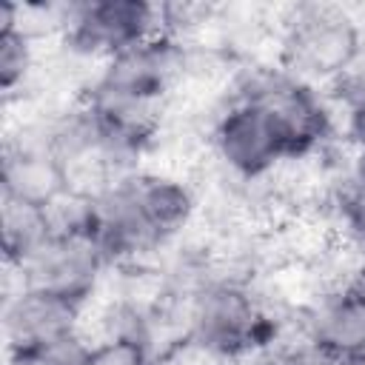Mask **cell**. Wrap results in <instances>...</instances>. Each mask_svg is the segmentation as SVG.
I'll return each instance as SVG.
<instances>
[{"mask_svg":"<svg viewBox=\"0 0 365 365\" xmlns=\"http://www.w3.org/2000/svg\"><path fill=\"white\" fill-rule=\"evenodd\" d=\"M365 51L356 17L342 6H294L282 23L279 66L305 83H334Z\"/></svg>","mask_w":365,"mask_h":365,"instance_id":"6da1fadb","label":"cell"},{"mask_svg":"<svg viewBox=\"0 0 365 365\" xmlns=\"http://www.w3.org/2000/svg\"><path fill=\"white\" fill-rule=\"evenodd\" d=\"M188 336L211 356H242L265 348L274 336V319L257 297L231 279L202 282L188 305Z\"/></svg>","mask_w":365,"mask_h":365,"instance_id":"7a4b0ae2","label":"cell"},{"mask_svg":"<svg viewBox=\"0 0 365 365\" xmlns=\"http://www.w3.org/2000/svg\"><path fill=\"white\" fill-rule=\"evenodd\" d=\"M234 97L268 108V114L277 120L288 143L291 160L308 157L334 134V114L328 94H319L314 83L294 77L282 66L251 68L240 80Z\"/></svg>","mask_w":365,"mask_h":365,"instance_id":"3957f363","label":"cell"},{"mask_svg":"<svg viewBox=\"0 0 365 365\" xmlns=\"http://www.w3.org/2000/svg\"><path fill=\"white\" fill-rule=\"evenodd\" d=\"M57 26L71 54L106 63L160 34V6L145 0H86L63 6Z\"/></svg>","mask_w":365,"mask_h":365,"instance_id":"277c9868","label":"cell"},{"mask_svg":"<svg viewBox=\"0 0 365 365\" xmlns=\"http://www.w3.org/2000/svg\"><path fill=\"white\" fill-rule=\"evenodd\" d=\"M217 160L240 180H259L282 160H291L288 143L277 120L259 103L234 97L211 128Z\"/></svg>","mask_w":365,"mask_h":365,"instance_id":"5b68a950","label":"cell"},{"mask_svg":"<svg viewBox=\"0 0 365 365\" xmlns=\"http://www.w3.org/2000/svg\"><path fill=\"white\" fill-rule=\"evenodd\" d=\"M182 71V46L180 37L154 34L140 46L120 51L117 57L106 60L88 86V91L140 103V106H160L177 74Z\"/></svg>","mask_w":365,"mask_h":365,"instance_id":"8992f818","label":"cell"},{"mask_svg":"<svg viewBox=\"0 0 365 365\" xmlns=\"http://www.w3.org/2000/svg\"><path fill=\"white\" fill-rule=\"evenodd\" d=\"M106 265L108 259L91 234L51 231L40 242V248H34L14 271L20 277V285L46 288L86 305Z\"/></svg>","mask_w":365,"mask_h":365,"instance_id":"52a82bcc","label":"cell"},{"mask_svg":"<svg viewBox=\"0 0 365 365\" xmlns=\"http://www.w3.org/2000/svg\"><path fill=\"white\" fill-rule=\"evenodd\" d=\"M83 302L63 294L20 285L3 308V336L6 354L37 351L51 342L80 334Z\"/></svg>","mask_w":365,"mask_h":365,"instance_id":"ba28073f","label":"cell"},{"mask_svg":"<svg viewBox=\"0 0 365 365\" xmlns=\"http://www.w3.org/2000/svg\"><path fill=\"white\" fill-rule=\"evenodd\" d=\"M3 194L51 208L60 197H66L74 182L63 160L51 151L46 131L37 128L31 134L11 137L3 148V171H0Z\"/></svg>","mask_w":365,"mask_h":365,"instance_id":"9c48e42d","label":"cell"},{"mask_svg":"<svg viewBox=\"0 0 365 365\" xmlns=\"http://www.w3.org/2000/svg\"><path fill=\"white\" fill-rule=\"evenodd\" d=\"M305 339L342 362L365 356V291L348 282L322 297L308 317Z\"/></svg>","mask_w":365,"mask_h":365,"instance_id":"30bf717a","label":"cell"},{"mask_svg":"<svg viewBox=\"0 0 365 365\" xmlns=\"http://www.w3.org/2000/svg\"><path fill=\"white\" fill-rule=\"evenodd\" d=\"M131 188L160 245L174 240L191 222L197 202H194L191 188L182 180L168 177V174L131 171Z\"/></svg>","mask_w":365,"mask_h":365,"instance_id":"8fae6325","label":"cell"},{"mask_svg":"<svg viewBox=\"0 0 365 365\" xmlns=\"http://www.w3.org/2000/svg\"><path fill=\"white\" fill-rule=\"evenodd\" d=\"M0 228H3V257L9 268H17L40 242L54 231L48 208L3 194L0 197Z\"/></svg>","mask_w":365,"mask_h":365,"instance_id":"7c38bea8","label":"cell"},{"mask_svg":"<svg viewBox=\"0 0 365 365\" xmlns=\"http://www.w3.org/2000/svg\"><path fill=\"white\" fill-rule=\"evenodd\" d=\"M23 9L14 3L0 6V86L3 94H14L34 68V37L20 26Z\"/></svg>","mask_w":365,"mask_h":365,"instance_id":"4fadbf2b","label":"cell"},{"mask_svg":"<svg viewBox=\"0 0 365 365\" xmlns=\"http://www.w3.org/2000/svg\"><path fill=\"white\" fill-rule=\"evenodd\" d=\"M6 365H91V342L74 334L37 351L6 354Z\"/></svg>","mask_w":365,"mask_h":365,"instance_id":"5bb4252c","label":"cell"},{"mask_svg":"<svg viewBox=\"0 0 365 365\" xmlns=\"http://www.w3.org/2000/svg\"><path fill=\"white\" fill-rule=\"evenodd\" d=\"M336 214L348 240L365 251V180L345 174L336 188Z\"/></svg>","mask_w":365,"mask_h":365,"instance_id":"9a60e30c","label":"cell"},{"mask_svg":"<svg viewBox=\"0 0 365 365\" xmlns=\"http://www.w3.org/2000/svg\"><path fill=\"white\" fill-rule=\"evenodd\" d=\"M91 365H154L151 342L137 336H100L91 342Z\"/></svg>","mask_w":365,"mask_h":365,"instance_id":"2e32d148","label":"cell"},{"mask_svg":"<svg viewBox=\"0 0 365 365\" xmlns=\"http://www.w3.org/2000/svg\"><path fill=\"white\" fill-rule=\"evenodd\" d=\"M328 100L342 106V111L365 106V51L348 71H342L334 83H328Z\"/></svg>","mask_w":365,"mask_h":365,"instance_id":"e0dca14e","label":"cell"},{"mask_svg":"<svg viewBox=\"0 0 365 365\" xmlns=\"http://www.w3.org/2000/svg\"><path fill=\"white\" fill-rule=\"evenodd\" d=\"M285 365H345L342 359H336L334 354L322 351L319 345H314L311 339H305L297 351H291L285 356Z\"/></svg>","mask_w":365,"mask_h":365,"instance_id":"ac0fdd59","label":"cell"},{"mask_svg":"<svg viewBox=\"0 0 365 365\" xmlns=\"http://www.w3.org/2000/svg\"><path fill=\"white\" fill-rule=\"evenodd\" d=\"M345 137L348 143L354 145V151H365V106H356V108H348L345 114Z\"/></svg>","mask_w":365,"mask_h":365,"instance_id":"d6986e66","label":"cell"},{"mask_svg":"<svg viewBox=\"0 0 365 365\" xmlns=\"http://www.w3.org/2000/svg\"><path fill=\"white\" fill-rule=\"evenodd\" d=\"M348 174H354V177L365 180V151H356V154H354V163H351Z\"/></svg>","mask_w":365,"mask_h":365,"instance_id":"ffe728a7","label":"cell"},{"mask_svg":"<svg viewBox=\"0 0 365 365\" xmlns=\"http://www.w3.org/2000/svg\"><path fill=\"white\" fill-rule=\"evenodd\" d=\"M351 285H356L359 291H365V265H362V268H359V271L354 274V279H351Z\"/></svg>","mask_w":365,"mask_h":365,"instance_id":"44dd1931","label":"cell"},{"mask_svg":"<svg viewBox=\"0 0 365 365\" xmlns=\"http://www.w3.org/2000/svg\"><path fill=\"white\" fill-rule=\"evenodd\" d=\"M345 365H365V356H356V359H348Z\"/></svg>","mask_w":365,"mask_h":365,"instance_id":"7402d4cb","label":"cell"}]
</instances>
